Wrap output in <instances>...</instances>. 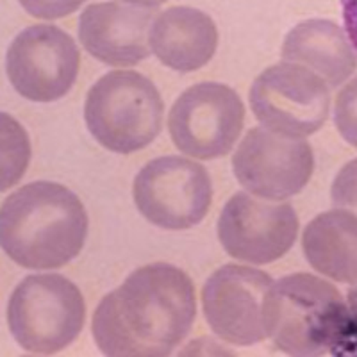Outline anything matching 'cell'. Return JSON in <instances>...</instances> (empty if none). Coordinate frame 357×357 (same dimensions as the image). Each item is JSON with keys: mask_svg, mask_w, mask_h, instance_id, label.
I'll return each mask as SVG.
<instances>
[{"mask_svg": "<svg viewBox=\"0 0 357 357\" xmlns=\"http://www.w3.org/2000/svg\"><path fill=\"white\" fill-rule=\"evenodd\" d=\"M197 317L193 280L168 263L134 270L97 305L95 343L109 357H167L190 334Z\"/></svg>", "mask_w": 357, "mask_h": 357, "instance_id": "1", "label": "cell"}, {"mask_svg": "<svg viewBox=\"0 0 357 357\" xmlns=\"http://www.w3.org/2000/svg\"><path fill=\"white\" fill-rule=\"evenodd\" d=\"M88 215L73 191L50 181L22 186L0 209V245L20 266L56 270L81 254Z\"/></svg>", "mask_w": 357, "mask_h": 357, "instance_id": "2", "label": "cell"}, {"mask_svg": "<svg viewBox=\"0 0 357 357\" xmlns=\"http://www.w3.org/2000/svg\"><path fill=\"white\" fill-rule=\"evenodd\" d=\"M349 305L336 286L311 273L273 280L264 301V327L280 352L295 357L336 354L345 337Z\"/></svg>", "mask_w": 357, "mask_h": 357, "instance_id": "3", "label": "cell"}, {"mask_svg": "<svg viewBox=\"0 0 357 357\" xmlns=\"http://www.w3.org/2000/svg\"><path fill=\"white\" fill-rule=\"evenodd\" d=\"M161 93L138 72L114 70L98 79L84 104L89 132L104 149L130 154L145 149L162 127Z\"/></svg>", "mask_w": 357, "mask_h": 357, "instance_id": "4", "label": "cell"}, {"mask_svg": "<svg viewBox=\"0 0 357 357\" xmlns=\"http://www.w3.org/2000/svg\"><path fill=\"white\" fill-rule=\"evenodd\" d=\"M82 293L57 273L29 275L11 293L8 324L11 336L31 354H57L77 340L84 327Z\"/></svg>", "mask_w": 357, "mask_h": 357, "instance_id": "5", "label": "cell"}, {"mask_svg": "<svg viewBox=\"0 0 357 357\" xmlns=\"http://www.w3.org/2000/svg\"><path fill=\"white\" fill-rule=\"evenodd\" d=\"M329 84L296 63H277L254 81L250 107L266 129L289 138L318 132L331 111Z\"/></svg>", "mask_w": 357, "mask_h": 357, "instance_id": "6", "label": "cell"}, {"mask_svg": "<svg viewBox=\"0 0 357 357\" xmlns=\"http://www.w3.org/2000/svg\"><path fill=\"white\" fill-rule=\"evenodd\" d=\"M132 195L143 218L167 231H186L206 218L213 184L200 162L162 155L139 170Z\"/></svg>", "mask_w": 357, "mask_h": 357, "instance_id": "7", "label": "cell"}, {"mask_svg": "<svg viewBox=\"0 0 357 357\" xmlns=\"http://www.w3.org/2000/svg\"><path fill=\"white\" fill-rule=\"evenodd\" d=\"M245 106L234 89L220 82L191 86L172 106L170 138L190 158L216 159L227 155L240 138Z\"/></svg>", "mask_w": 357, "mask_h": 357, "instance_id": "8", "label": "cell"}, {"mask_svg": "<svg viewBox=\"0 0 357 357\" xmlns=\"http://www.w3.org/2000/svg\"><path fill=\"white\" fill-rule=\"evenodd\" d=\"M81 52L70 34L54 25H33L9 45L6 72L13 88L33 102H54L73 88Z\"/></svg>", "mask_w": 357, "mask_h": 357, "instance_id": "9", "label": "cell"}, {"mask_svg": "<svg viewBox=\"0 0 357 357\" xmlns=\"http://www.w3.org/2000/svg\"><path fill=\"white\" fill-rule=\"evenodd\" d=\"M232 170L252 195L286 200L307 186L314 172V155L304 138L256 127L248 130L234 152Z\"/></svg>", "mask_w": 357, "mask_h": 357, "instance_id": "10", "label": "cell"}, {"mask_svg": "<svg viewBox=\"0 0 357 357\" xmlns=\"http://www.w3.org/2000/svg\"><path fill=\"white\" fill-rule=\"evenodd\" d=\"M272 284V277L256 268H218L202 289L204 317L213 333L236 347H252L266 340L264 301Z\"/></svg>", "mask_w": 357, "mask_h": 357, "instance_id": "11", "label": "cell"}, {"mask_svg": "<svg viewBox=\"0 0 357 357\" xmlns=\"http://www.w3.org/2000/svg\"><path fill=\"white\" fill-rule=\"evenodd\" d=\"M298 236V216L291 204L268 202L240 191L223 206L218 240L238 261L268 264L280 259Z\"/></svg>", "mask_w": 357, "mask_h": 357, "instance_id": "12", "label": "cell"}, {"mask_svg": "<svg viewBox=\"0 0 357 357\" xmlns=\"http://www.w3.org/2000/svg\"><path fill=\"white\" fill-rule=\"evenodd\" d=\"M152 8L126 0L91 4L79 18V40L95 59L104 65L126 68L151 56Z\"/></svg>", "mask_w": 357, "mask_h": 357, "instance_id": "13", "label": "cell"}, {"mask_svg": "<svg viewBox=\"0 0 357 357\" xmlns=\"http://www.w3.org/2000/svg\"><path fill=\"white\" fill-rule=\"evenodd\" d=\"M149 43L165 66L175 72H195L215 56L218 29L206 13L175 6L155 17Z\"/></svg>", "mask_w": 357, "mask_h": 357, "instance_id": "14", "label": "cell"}, {"mask_svg": "<svg viewBox=\"0 0 357 357\" xmlns=\"http://www.w3.org/2000/svg\"><path fill=\"white\" fill-rule=\"evenodd\" d=\"M280 56L318 73L329 88L343 84L357 68V54L349 36L329 20H305L293 27Z\"/></svg>", "mask_w": 357, "mask_h": 357, "instance_id": "15", "label": "cell"}, {"mask_svg": "<svg viewBox=\"0 0 357 357\" xmlns=\"http://www.w3.org/2000/svg\"><path fill=\"white\" fill-rule=\"evenodd\" d=\"M302 248L318 273L336 282H356L357 215L341 207L318 215L305 227Z\"/></svg>", "mask_w": 357, "mask_h": 357, "instance_id": "16", "label": "cell"}, {"mask_svg": "<svg viewBox=\"0 0 357 357\" xmlns=\"http://www.w3.org/2000/svg\"><path fill=\"white\" fill-rule=\"evenodd\" d=\"M334 123L341 138L357 149V77L340 89L334 104Z\"/></svg>", "mask_w": 357, "mask_h": 357, "instance_id": "17", "label": "cell"}, {"mask_svg": "<svg viewBox=\"0 0 357 357\" xmlns=\"http://www.w3.org/2000/svg\"><path fill=\"white\" fill-rule=\"evenodd\" d=\"M333 204L357 215V159H352L337 172L333 183Z\"/></svg>", "mask_w": 357, "mask_h": 357, "instance_id": "18", "label": "cell"}, {"mask_svg": "<svg viewBox=\"0 0 357 357\" xmlns=\"http://www.w3.org/2000/svg\"><path fill=\"white\" fill-rule=\"evenodd\" d=\"M22 8L40 20H57L77 11L86 0H18Z\"/></svg>", "mask_w": 357, "mask_h": 357, "instance_id": "19", "label": "cell"}, {"mask_svg": "<svg viewBox=\"0 0 357 357\" xmlns=\"http://www.w3.org/2000/svg\"><path fill=\"white\" fill-rule=\"evenodd\" d=\"M347 305H349V321H347L345 337L336 354H357V280L350 286Z\"/></svg>", "mask_w": 357, "mask_h": 357, "instance_id": "20", "label": "cell"}, {"mask_svg": "<svg viewBox=\"0 0 357 357\" xmlns=\"http://www.w3.org/2000/svg\"><path fill=\"white\" fill-rule=\"evenodd\" d=\"M345 33L357 52V0H340Z\"/></svg>", "mask_w": 357, "mask_h": 357, "instance_id": "21", "label": "cell"}, {"mask_svg": "<svg viewBox=\"0 0 357 357\" xmlns=\"http://www.w3.org/2000/svg\"><path fill=\"white\" fill-rule=\"evenodd\" d=\"M126 2H130V4L136 6H143V8H158V6L165 4L167 0H126Z\"/></svg>", "mask_w": 357, "mask_h": 357, "instance_id": "22", "label": "cell"}]
</instances>
